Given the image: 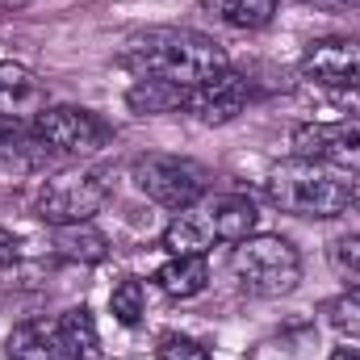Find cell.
Returning <instances> with one entry per match:
<instances>
[{"instance_id": "6da1fadb", "label": "cell", "mask_w": 360, "mask_h": 360, "mask_svg": "<svg viewBox=\"0 0 360 360\" xmlns=\"http://www.w3.org/2000/svg\"><path fill=\"white\" fill-rule=\"evenodd\" d=\"M117 63L134 80H168L180 89H197L201 80L231 68L226 51L210 34H197L184 25H151V30L130 34Z\"/></svg>"}, {"instance_id": "7a4b0ae2", "label": "cell", "mask_w": 360, "mask_h": 360, "mask_svg": "<svg viewBox=\"0 0 360 360\" xmlns=\"http://www.w3.org/2000/svg\"><path fill=\"white\" fill-rule=\"evenodd\" d=\"M348 188L352 176L323 160H281L264 176V197L281 214L293 218H340L348 214Z\"/></svg>"}, {"instance_id": "3957f363", "label": "cell", "mask_w": 360, "mask_h": 360, "mask_svg": "<svg viewBox=\"0 0 360 360\" xmlns=\"http://www.w3.org/2000/svg\"><path fill=\"white\" fill-rule=\"evenodd\" d=\"M256 205L243 193H205L197 205L180 210L164 231V248L172 256H205L218 243H243L256 231Z\"/></svg>"}, {"instance_id": "277c9868", "label": "cell", "mask_w": 360, "mask_h": 360, "mask_svg": "<svg viewBox=\"0 0 360 360\" xmlns=\"http://www.w3.org/2000/svg\"><path fill=\"white\" fill-rule=\"evenodd\" d=\"M231 272L248 297H285L302 281V256L281 235H248L231 252Z\"/></svg>"}, {"instance_id": "5b68a950", "label": "cell", "mask_w": 360, "mask_h": 360, "mask_svg": "<svg viewBox=\"0 0 360 360\" xmlns=\"http://www.w3.org/2000/svg\"><path fill=\"white\" fill-rule=\"evenodd\" d=\"M302 80L344 117H360V42L323 38L302 55Z\"/></svg>"}, {"instance_id": "8992f818", "label": "cell", "mask_w": 360, "mask_h": 360, "mask_svg": "<svg viewBox=\"0 0 360 360\" xmlns=\"http://www.w3.org/2000/svg\"><path fill=\"white\" fill-rule=\"evenodd\" d=\"M105 197H109V180L101 168H63L34 188V214L46 226L92 222V214L105 205Z\"/></svg>"}, {"instance_id": "52a82bcc", "label": "cell", "mask_w": 360, "mask_h": 360, "mask_svg": "<svg viewBox=\"0 0 360 360\" xmlns=\"http://www.w3.org/2000/svg\"><path fill=\"white\" fill-rule=\"evenodd\" d=\"M130 180L134 188L164 205V210H188L205 197V184H210V172L197 164V160H184V155H164V151H151V155H139L130 164Z\"/></svg>"}, {"instance_id": "ba28073f", "label": "cell", "mask_w": 360, "mask_h": 360, "mask_svg": "<svg viewBox=\"0 0 360 360\" xmlns=\"http://www.w3.org/2000/svg\"><path fill=\"white\" fill-rule=\"evenodd\" d=\"M34 130L55 160H84L113 143V126L84 105H46L34 113Z\"/></svg>"}, {"instance_id": "9c48e42d", "label": "cell", "mask_w": 360, "mask_h": 360, "mask_svg": "<svg viewBox=\"0 0 360 360\" xmlns=\"http://www.w3.org/2000/svg\"><path fill=\"white\" fill-rule=\"evenodd\" d=\"M293 155L323 160L335 168H360V117H335V122H306L289 134Z\"/></svg>"}, {"instance_id": "30bf717a", "label": "cell", "mask_w": 360, "mask_h": 360, "mask_svg": "<svg viewBox=\"0 0 360 360\" xmlns=\"http://www.w3.org/2000/svg\"><path fill=\"white\" fill-rule=\"evenodd\" d=\"M248 105H252V80L239 76L235 68H226V72L201 80L197 89H188V96H184V109H188L201 126H226V122H235Z\"/></svg>"}, {"instance_id": "8fae6325", "label": "cell", "mask_w": 360, "mask_h": 360, "mask_svg": "<svg viewBox=\"0 0 360 360\" xmlns=\"http://www.w3.org/2000/svg\"><path fill=\"white\" fill-rule=\"evenodd\" d=\"M8 360H89V352L72 340L63 319H25L4 340Z\"/></svg>"}, {"instance_id": "7c38bea8", "label": "cell", "mask_w": 360, "mask_h": 360, "mask_svg": "<svg viewBox=\"0 0 360 360\" xmlns=\"http://www.w3.org/2000/svg\"><path fill=\"white\" fill-rule=\"evenodd\" d=\"M55 164V151L38 139L34 122L17 113H0V168L8 172H46Z\"/></svg>"}, {"instance_id": "4fadbf2b", "label": "cell", "mask_w": 360, "mask_h": 360, "mask_svg": "<svg viewBox=\"0 0 360 360\" xmlns=\"http://www.w3.org/2000/svg\"><path fill=\"white\" fill-rule=\"evenodd\" d=\"M197 13H205L210 21L226 25V30H269L276 17V0H197Z\"/></svg>"}, {"instance_id": "5bb4252c", "label": "cell", "mask_w": 360, "mask_h": 360, "mask_svg": "<svg viewBox=\"0 0 360 360\" xmlns=\"http://www.w3.org/2000/svg\"><path fill=\"white\" fill-rule=\"evenodd\" d=\"M46 109V84L21 68V63H0V113H38Z\"/></svg>"}, {"instance_id": "9a60e30c", "label": "cell", "mask_w": 360, "mask_h": 360, "mask_svg": "<svg viewBox=\"0 0 360 360\" xmlns=\"http://www.w3.org/2000/svg\"><path fill=\"white\" fill-rule=\"evenodd\" d=\"M51 248L55 256L72 260V264H101L109 256V239L92 226V222H68V226H51Z\"/></svg>"}, {"instance_id": "2e32d148", "label": "cell", "mask_w": 360, "mask_h": 360, "mask_svg": "<svg viewBox=\"0 0 360 360\" xmlns=\"http://www.w3.org/2000/svg\"><path fill=\"white\" fill-rule=\"evenodd\" d=\"M155 285H160L168 297L188 302V297L205 293V285H210V264H205V256H172L164 269L155 272Z\"/></svg>"}, {"instance_id": "e0dca14e", "label": "cell", "mask_w": 360, "mask_h": 360, "mask_svg": "<svg viewBox=\"0 0 360 360\" xmlns=\"http://www.w3.org/2000/svg\"><path fill=\"white\" fill-rule=\"evenodd\" d=\"M184 96H188V89L168 84V80H134L130 92H126V105H130V113H139V117H160V113L184 109Z\"/></svg>"}, {"instance_id": "ac0fdd59", "label": "cell", "mask_w": 360, "mask_h": 360, "mask_svg": "<svg viewBox=\"0 0 360 360\" xmlns=\"http://www.w3.org/2000/svg\"><path fill=\"white\" fill-rule=\"evenodd\" d=\"M327 264L344 281V289H360V235H340L327 248Z\"/></svg>"}, {"instance_id": "d6986e66", "label": "cell", "mask_w": 360, "mask_h": 360, "mask_svg": "<svg viewBox=\"0 0 360 360\" xmlns=\"http://www.w3.org/2000/svg\"><path fill=\"white\" fill-rule=\"evenodd\" d=\"M109 310L122 327H139L143 323V281H134V276L117 281L109 293Z\"/></svg>"}, {"instance_id": "ffe728a7", "label": "cell", "mask_w": 360, "mask_h": 360, "mask_svg": "<svg viewBox=\"0 0 360 360\" xmlns=\"http://www.w3.org/2000/svg\"><path fill=\"white\" fill-rule=\"evenodd\" d=\"M327 323L335 335L360 344V289H344L335 302H327Z\"/></svg>"}, {"instance_id": "44dd1931", "label": "cell", "mask_w": 360, "mask_h": 360, "mask_svg": "<svg viewBox=\"0 0 360 360\" xmlns=\"http://www.w3.org/2000/svg\"><path fill=\"white\" fill-rule=\"evenodd\" d=\"M160 360H214L197 340H184V335H168L160 344Z\"/></svg>"}, {"instance_id": "7402d4cb", "label": "cell", "mask_w": 360, "mask_h": 360, "mask_svg": "<svg viewBox=\"0 0 360 360\" xmlns=\"http://www.w3.org/2000/svg\"><path fill=\"white\" fill-rule=\"evenodd\" d=\"M306 8H319V13H360V0H297Z\"/></svg>"}, {"instance_id": "603a6c76", "label": "cell", "mask_w": 360, "mask_h": 360, "mask_svg": "<svg viewBox=\"0 0 360 360\" xmlns=\"http://www.w3.org/2000/svg\"><path fill=\"white\" fill-rule=\"evenodd\" d=\"M13 260H17V243H13V235L0 226V269H8Z\"/></svg>"}, {"instance_id": "cb8c5ba5", "label": "cell", "mask_w": 360, "mask_h": 360, "mask_svg": "<svg viewBox=\"0 0 360 360\" xmlns=\"http://www.w3.org/2000/svg\"><path fill=\"white\" fill-rule=\"evenodd\" d=\"M348 210H356V214H360V168L352 172V188H348Z\"/></svg>"}, {"instance_id": "d4e9b609", "label": "cell", "mask_w": 360, "mask_h": 360, "mask_svg": "<svg viewBox=\"0 0 360 360\" xmlns=\"http://www.w3.org/2000/svg\"><path fill=\"white\" fill-rule=\"evenodd\" d=\"M327 360H360V356L352 352V348H335V352H331Z\"/></svg>"}, {"instance_id": "484cf974", "label": "cell", "mask_w": 360, "mask_h": 360, "mask_svg": "<svg viewBox=\"0 0 360 360\" xmlns=\"http://www.w3.org/2000/svg\"><path fill=\"white\" fill-rule=\"evenodd\" d=\"M21 4H30V0H0V8H21Z\"/></svg>"}]
</instances>
